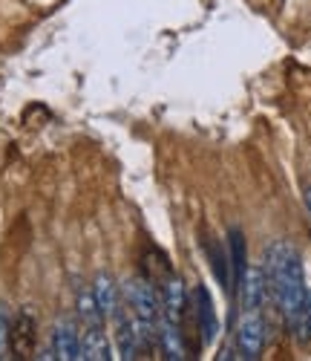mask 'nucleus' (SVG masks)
<instances>
[{
  "mask_svg": "<svg viewBox=\"0 0 311 361\" xmlns=\"http://www.w3.org/2000/svg\"><path fill=\"white\" fill-rule=\"evenodd\" d=\"M265 283L274 298V304L283 312L286 324L294 329L303 304H305V278H303V257L288 243V240H277L265 249Z\"/></svg>",
  "mask_w": 311,
  "mask_h": 361,
  "instance_id": "f257e3e1",
  "label": "nucleus"
},
{
  "mask_svg": "<svg viewBox=\"0 0 311 361\" xmlns=\"http://www.w3.org/2000/svg\"><path fill=\"white\" fill-rule=\"evenodd\" d=\"M121 292H124V300H127L133 324H136L139 347H150L156 341V336H159V315H162L159 292L141 278H127Z\"/></svg>",
  "mask_w": 311,
  "mask_h": 361,
  "instance_id": "f03ea898",
  "label": "nucleus"
},
{
  "mask_svg": "<svg viewBox=\"0 0 311 361\" xmlns=\"http://www.w3.org/2000/svg\"><path fill=\"white\" fill-rule=\"evenodd\" d=\"M265 347V321L260 312H242V321L236 326V353L239 358L257 361Z\"/></svg>",
  "mask_w": 311,
  "mask_h": 361,
  "instance_id": "7ed1b4c3",
  "label": "nucleus"
},
{
  "mask_svg": "<svg viewBox=\"0 0 311 361\" xmlns=\"http://www.w3.org/2000/svg\"><path fill=\"white\" fill-rule=\"evenodd\" d=\"M52 353L61 361H75L81 358V333L72 318H61L52 329Z\"/></svg>",
  "mask_w": 311,
  "mask_h": 361,
  "instance_id": "20e7f679",
  "label": "nucleus"
},
{
  "mask_svg": "<svg viewBox=\"0 0 311 361\" xmlns=\"http://www.w3.org/2000/svg\"><path fill=\"white\" fill-rule=\"evenodd\" d=\"M242 292V312H260L268 295V283H265V269L262 266H248L245 278L239 283Z\"/></svg>",
  "mask_w": 311,
  "mask_h": 361,
  "instance_id": "39448f33",
  "label": "nucleus"
},
{
  "mask_svg": "<svg viewBox=\"0 0 311 361\" xmlns=\"http://www.w3.org/2000/svg\"><path fill=\"white\" fill-rule=\"evenodd\" d=\"M113 318V329H115V347H118V358H136V350H139V336H136V324H133V315L130 310H124L121 307V300H118V307L115 312L110 315Z\"/></svg>",
  "mask_w": 311,
  "mask_h": 361,
  "instance_id": "423d86ee",
  "label": "nucleus"
},
{
  "mask_svg": "<svg viewBox=\"0 0 311 361\" xmlns=\"http://www.w3.org/2000/svg\"><path fill=\"white\" fill-rule=\"evenodd\" d=\"M159 304H162V315L173 324H182L184 312H188V292H184L182 278L170 275L159 292Z\"/></svg>",
  "mask_w": 311,
  "mask_h": 361,
  "instance_id": "0eeeda50",
  "label": "nucleus"
},
{
  "mask_svg": "<svg viewBox=\"0 0 311 361\" xmlns=\"http://www.w3.org/2000/svg\"><path fill=\"white\" fill-rule=\"evenodd\" d=\"M35 329H38V324H35V315L29 312V310H20L18 315H15V321H12V353L18 355V358H29L35 353Z\"/></svg>",
  "mask_w": 311,
  "mask_h": 361,
  "instance_id": "6e6552de",
  "label": "nucleus"
},
{
  "mask_svg": "<svg viewBox=\"0 0 311 361\" xmlns=\"http://www.w3.org/2000/svg\"><path fill=\"white\" fill-rule=\"evenodd\" d=\"M81 358H87V361H107V358H113L110 341H107V336H104V324L84 326V336H81Z\"/></svg>",
  "mask_w": 311,
  "mask_h": 361,
  "instance_id": "1a4fd4ad",
  "label": "nucleus"
},
{
  "mask_svg": "<svg viewBox=\"0 0 311 361\" xmlns=\"http://www.w3.org/2000/svg\"><path fill=\"white\" fill-rule=\"evenodd\" d=\"M193 298H196V321H199L202 341H205V344H210V341L216 338V310H213L210 295H208V289H205L202 283L196 286Z\"/></svg>",
  "mask_w": 311,
  "mask_h": 361,
  "instance_id": "9d476101",
  "label": "nucleus"
},
{
  "mask_svg": "<svg viewBox=\"0 0 311 361\" xmlns=\"http://www.w3.org/2000/svg\"><path fill=\"white\" fill-rule=\"evenodd\" d=\"M156 341H159L162 347V355L170 358V361H182L188 358V353H184V341H182V333H179V324L173 321H162L159 324V336H156Z\"/></svg>",
  "mask_w": 311,
  "mask_h": 361,
  "instance_id": "9b49d317",
  "label": "nucleus"
},
{
  "mask_svg": "<svg viewBox=\"0 0 311 361\" xmlns=\"http://www.w3.org/2000/svg\"><path fill=\"white\" fill-rule=\"evenodd\" d=\"M92 295H96V300H99L101 315L110 318L115 312V307H118V286H115L110 272H99L96 275V281H92Z\"/></svg>",
  "mask_w": 311,
  "mask_h": 361,
  "instance_id": "f8f14e48",
  "label": "nucleus"
},
{
  "mask_svg": "<svg viewBox=\"0 0 311 361\" xmlns=\"http://www.w3.org/2000/svg\"><path fill=\"white\" fill-rule=\"evenodd\" d=\"M75 310H78V318L84 321V326L104 324V315H101V310H99V300H96V295H92V286H81V289H78Z\"/></svg>",
  "mask_w": 311,
  "mask_h": 361,
  "instance_id": "ddd939ff",
  "label": "nucleus"
},
{
  "mask_svg": "<svg viewBox=\"0 0 311 361\" xmlns=\"http://www.w3.org/2000/svg\"><path fill=\"white\" fill-rule=\"evenodd\" d=\"M231 266H234V286H239L242 283V278H245V237H242V231L239 228H231Z\"/></svg>",
  "mask_w": 311,
  "mask_h": 361,
  "instance_id": "4468645a",
  "label": "nucleus"
},
{
  "mask_svg": "<svg viewBox=\"0 0 311 361\" xmlns=\"http://www.w3.org/2000/svg\"><path fill=\"white\" fill-rule=\"evenodd\" d=\"M294 333H297L300 344L311 341V292H305V304H303V312H300V318L294 324Z\"/></svg>",
  "mask_w": 311,
  "mask_h": 361,
  "instance_id": "2eb2a0df",
  "label": "nucleus"
},
{
  "mask_svg": "<svg viewBox=\"0 0 311 361\" xmlns=\"http://www.w3.org/2000/svg\"><path fill=\"white\" fill-rule=\"evenodd\" d=\"M12 321L6 315V310L0 307V358H6V353L12 350Z\"/></svg>",
  "mask_w": 311,
  "mask_h": 361,
  "instance_id": "dca6fc26",
  "label": "nucleus"
},
{
  "mask_svg": "<svg viewBox=\"0 0 311 361\" xmlns=\"http://www.w3.org/2000/svg\"><path fill=\"white\" fill-rule=\"evenodd\" d=\"M305 208H308V214H311V188H305Z\"/></svg>",
  "mask_w": 311,
  "mask_h": 361,
  "instance_id": "f3484780",
  "label": "nucleus"
}]
</instances>
